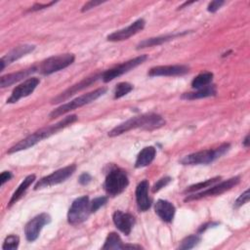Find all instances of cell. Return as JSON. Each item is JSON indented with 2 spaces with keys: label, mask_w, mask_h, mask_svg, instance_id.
<instances>
[{
  "label": "cell",
  "mask_w": 250,
  "mask_h": 250,
  "mask_svg": "<svg viewBox=\"0 0 250 250\" xmlns=\"http://www.w3.org/2000/svg\"><path fill=\"white\" fill-rule=\"evenodd\" d=\"M229 149V144H223L220 146L213 149H204L197 152L186 155L180 160L183 165H198L209 164L222 155H224Z\"/></svg>",
  "instance_id": "cell-3"
},
{
  "label": "cell",
  "mask_w": 250,
  "mask_h": 250,
  "mask_svg": "<svg viewBox=\"0 0 250 250\" xmlns=\"http://www.w3.org/2000/svg\"><path fill=\"white\" fill-rule=\"evenodd\" d=\"M51 222V217L47 213H41L32 218L24 227V234L27 241H34L39 236L43 227Z\"/></svg>",
  "instance_id": "cell-11"
},
{
  "label": "cell",
  "mask_w": 250,
  "mask_h": 250,
  "mask_svg": "<svg viewBox=\"0 0 250 250\" xmlns=\"http://www.w3.org/2000/svg\"><path fill=\"white\" fill-rule=\"evenodd\" d=\"M123 243L120 238V236L116 232H110L108 233L103 249H122Z\"/></svg>",
  "instance_id": "cell-26"
},
{
  "label": "cell",
  "mask_w": 250,
  "mask_h": 250,
  "mask_svg": "<svg viewBox=\"0 0 250 250\" xmlns=\"http://www.w3.org/2000/svg\"><path fill=\"white\" fill-rule=\"evenodd\" d=\"M165 124V120L158 114L147 113L140 116H135L126 120L125 122L117 125L108 132L109 137H116L123 133H126L132 129L142 128L145 130H153L162 127Z\"/></svg>",
  "instance_id": "cell-2"
},
{
  "label": "cell",
  "mask_w": 250,
  "mask_h": 250,
  "mask_svg": "<svg viewBox=\"0 0 250 250\" xmlns=\"http://www.w3.org/2000/svg\"><path fill=\"white\" fill-rule=\"evenodd\" d=\"M128 185L129 180L126 172L119 168H114L106 175L104 188L108 195L116 196L120 194Z\"/></svg>",
  "instance_id": "cell-5"
},
{
  "label": "cell",
  "mask_w": 250,
  "mask_h": 250,
  "mask_svg": "<svg viewBox=\"0 0 250 250\" xmlns=\"http://www.w3.org/2000/svg\"><path fill=\"white\" fill-rule=\"evenodd\" d=\"M127 248H130V249H134V248L141 249L142 246H140V245H132V244H123L122 249H127Z\"/></svg>",
  "instance_id": "cell-39"
},
{
  "label": "cell",
  "mask_w": 250,
  "mask_h": 250,
  "mask_svg": "<svg viewBox=\"0 0 250 250\" xmlns=\"http://www.w3.org/2000/svg\"><path fill=\"white\" fill-rule=\"evenodd\" d=\"M221 180V177H214L212 179H208L204 182H200V183H197V184H194L192 186H189L188 188H186L185 190V193H191V192H194V191H197V190H200V189H203V188H207L213 185H215L217 182H219Z\"/></svg>",
  "instance_id": "cell-27"
},
{
  "label": "cell",
  "mask_w": 250,
  "mask_h": 250,
  "mask_svg": "<svg viewBox=\"0 0 250 250\" xmlns=\"http://www.w3.org/2000/svg\"><path fill=\"white\" fill-rule=\"evenodd\" d=\"M99 78H102V73H98V74H94L92 76L86 77L83 80H81L80 82L72 85L71 87H69L68 89H66L65 91H63L62 93H61L59 96H57L56 98H54L52 100V104H59L62 103L65 100H67L69 97L73 96L74 94H76L77 92L89 87L90 85H92L93 83H95Z\"/></svg>",
  "instance_id": "cell-12"
},
{
  "label": "cell",
  "mask_w": 250,
  "mask_h": 250,
  "mask_svg": "<svg viewBox=\"0 0 250 250\" xmlns=\"http://www.w3.org/2000/svg\"><path fill=\"white\" fill-rule=\"evenodd\" d=\"M107 201V197L105 196H100L96 197L90 202V207H91V213L96 212L98 209H100L102 206H104Z\"/></svg>",
  "instance_id": "cell-31"
},
{
  "label": "cell",
  "mask_w": 250,
  "mask_h": 250,
  "mask_svg": "<svg viewBox=\"0 0 250 250\" xmlns=\"http://www.w3.org/2000/svg\"><path fill=\"white\" fill-rule=\"evenodd\" d=\"M191 3H193V2H185L183 5L179 6V9H183V8H185L186 6H188V5H189V4H191Z\"/></svg>",
  "instance_id": "cell-41"
},
{
  "label": "cell",
  "mask_w": 250,
  "mask_h": 250,
  "mask_svg": "<svg viewBox=\"0 0 250 250\" xmlns=\"http://www.w3.org/2000/svg\"><path fill=\"white\" fill-rule=\"evenodd\" d=\"M148 182L143 180L136 188V200L140 211L145 212L151 206V200L148 197Z\"/></svg>",
  "instance_id": "cell-18"
},
{
  "label": "cell",
  "mask_w": 250,
  "mask_h": 250,
  "mask_svg": "<svg viewBox=\"0 0 250 250\" xmlns=\"http://www.w3.org/2000/svg\"><path fill=\"white\" fill-rule=\"evenodd\" d=\"M133 90V85L128 82H120L116 85L114 90V99H120Z\"/></svg>",
  "instance_id": "cell-28"
},
{
  "label": "cell",
  "mask_w": 250,
  "mask_h": 250,
  "mask_svg": "<svg viewBox=\"0 0 250 250\" xmlns=\"http://www.w3.org/2000/svg\"><path fill=\"white\" fill-rule=\"evenodd\" d=\"M91 180H92V177H91L90 174H88V173H83V174L80 175L78 181H79V183H80L81 185L85 186V185H88V184L91 182Z\"/></svg>",
  "instance_id": "cell-37"
},
{
  "label": "cell",
  "mask_w": 250,
  "mask_h": 250,
  "mask_svg": "<svg viewBox=\"0 0 250 250\" xmlns=\"http://www.w3.org/2000/svg\"><path fill=\"white\" fill-rule=\"evenodd\" d=\"M76 170V165L75 164H71L68 166H65L63 168H61L59 170L54 171L53 173H51L50 175L43 177L42 179H40L34 186V189H41L44 188H49L58 184H61L62 182H64L67 178H69Z\"/></svg>",
  "instance_id": "cell-8"
},
{
  "label": "cell",
  "mask_w": 250,
  "mask_h": 250,
  "mask_svg": "<svg viewBox=\"0 0 250 250\" xmlns=\"http://www.w3.org/2000/svg\"><path fill=\"white\" fill-rule=\"evenodd\" d=\"M56 2L53 1V2H50V3H47V4H35L34 6L31 7V9L29 11H38V10H41V9H44V8H47L53 4H55Z\"/></svg>",
  "instance_id": "cell-38"
},
{
  "label": "cell",
  "mask_w": 250,
  "mask_h": 250,
  "mask_svg": "<svg viewBox=\"0 0 250 250\" xmlns=\"http://www.w3.org/2000/svg\"><path fill=\"white\" fill-rule=\"evenodd\" d=\"M171 178L170 177H164V178H161L160 180H158L155 184H154V186H153V188H152V191L153 192H155V191H158L159 189H161L162 188H164V187H166L170 182H171Z\"/></svg>",
  "instance_id": "cell-33"
},
{
  "label": "cell",
  "mask_w": 250,
  "mask_h": 250,
  "mask_svg": "<svg viewBox=\"0 0 250 250\" xmlns=\"http://www.w3.org/2000/svg\"><path fill=\"white\" fill-rule=\"evenodd\" d=\"M249 198H250V193H249V189H246L242 194L239 195V197L235 200L234 202V207L235 208H238L240 206H242L243 204L247 203L249 201Z\"/></svg>",
  "instance_id": "cell-32"
},
{
  "label": "cell",
  "mask_w": 250,
  "mask_h": 250,
  "mask_svg": "<svg viewBox=\"0 0 250 250\" xmlns=\"http://www.w3.org/2000/svg\"><path fill=\"white\" fill-rule=\"evenodd\" d=\"M35 181V175L32 174V175H28L21 183V185L19 186V188L15 190V192L13 193L10 201H9V204L8 206L11 207L13 204H15L19 199H21L23 194L25 193V191L27 190V188L30 187V185Z\"/></svg>",
  "instance_id": "cell-23"
},
{
  "label": "cell",
  "mask_w": 250,
  "mask_h": 250,
  "mask_svg": "<svg viewBox=\"0 0 250 250\" xmlns=\"http://www.w3.org/2000/svg\"><path fill=\"white\" fill-rule=\"evenodd\" d=\"M216 95V87L215 85H208L203 88L197 89L195 92L185 93L182 95V99L186 100H195V99H202L207 97H212Z\"/></svg>",
  "instance_id": "cell-24"
},
{
  "label": "cell",
  "mask_w": 250,
  "mask_h": 250,
  "mask_svg": "<svg viewBox=\"0 0 250 250\" xmlns=\"http://www.w3.org/2000/svg\"><path fill=\"white\" fill-rule=\"evenodd\" d=\"M105 92H106L105 88H99V89H96L87 94H83V95L79 96L78 98H75L74 100L57 107L49 114V116H50V118H55V117H59L62 114H65L75 108L81 107L85 104H88L94 102L95 100H97L98 98L103 96Z\"/></svg>",
  "instance_id": "cell-4"
},
{
  "label": "cell",
  "mask_w": 250,
  "mask_h": 250,
  "mask_svg": "<svg viewBox=\"0 0 250 250\" xmlns=\"http://www.w3.org/2000/svg\"><path fill=\"white\" fill-rule=\"evenodd\" d=\"M189 67L183 64L174 65H158L148 70L149 76H177L188 73Z\"/></svg>",
  "instance_id": "cell-15"
},
{
  "label": "cell",
  "mask_w": 250,
  "mask_h": 250,
  "mask_svg": "<svg viewBox=\"0 0 250 250\" xmlns=\"http://www.w3.org/2000/svg\"><path fill=\"white\" fill-rule=\"evenodd\" d=\"M225 2L223 0H215V1H212L209 3L208 7H207V10L208 12H211V13H215L217 10H219L222 5L224 4Z\"/></svg>",
  "instance_id": "cell-34"
},
{
  "label": "cell",
  "mask_w": 250,
  "mask_h": 250,
  "mask_svg": "<svg viewBox=\"0 0 250 250\" xmlns=\"http://www.w3.org/2000/svg\"><path fill=\"white\" fill-rule=\"evenodd\" d=\"M34 49H35V46L34 45H29V44H23V45H20V46L15 47L9 53H7L5 56H3L1 58L0 69L3 70L5 68V66H7L8 64L12 63L13 62L21 59V57L29 54Z\"/></svg>",
  "instance_id": "cell-16"
},
{
  "label": "cell",
  "mask_w": 250,
  "mask_h": 250,
  "mask_svg": "<svg viewBox=\"0 0 250 250\" xmlns=\"http://www.w3.org/2000/svg\"><path fill=\"white\" fill-rule=\"evenodd\" d=\"M91 214L90 200L87 195L76 198L68 209L67 221L70 225H79L87 220Z\"/></svg>",
  "instance_id": "cell-6"
},
{
  "label": "cell",
  "mask_w": 250,
  "mask_h": 250,
  "mask_svg": "<svg viewBox=\"0 0 250 250\" xmlns=\"http://www.w3.org/2000/svg\"><path fill=\"white\" fill-rule=\"evenodd\" d=\"M199 241H200V237L198 235L196 234L189 235L181 241V244L179 245V249H185V250L191 249L195 245H197Z\"/></svg>",
  "instance_id": "cell-29"
},
{
  "label": "cell",
  "mask_w": 250,
  "mask_h": 250,
  "mask_svg": "<svg viewBox=\"0 0 250 250\" xmlns=\"http://www.w3.org/2000/svg\"><path fill=\"white\" fill-rule=\"evenodd\" d=\"M239 183V177H233L230 178L227 181L221 182L218 185H213L211 187H209L208 188H206L205 190L201 191V192H197V193H193L191 195H188L185 198V201H191V200H198L201 199L203 197H207V196H215V195H220L224 192H226L227 190H229L231 188H233L234 186H236Z\"/></svg>",
  "instance_id": "cell-9"
},
{
  "label": "cell",
  "mask_w": 250,
  "mask_h": 250,
  "mask_svg": "<svg viewBox=\"0 0 250 250\" xmlns=\"http://www.w3.org/2000/svg\"><path fill=\"white\" fill-rule=\"evenodd\" d=\"M19 243H20V238L19 236L17 235H14V234H11V235H8L4 242H3V246L2 248L4 250H14V249H17L18 246H19Z\"/></svg>",
  "instance_id": "cell-30"
},
{
  "label": "cell",
  "mask_w": 250,
  "mask_h": 250,
  "mask_svg": "<svg viewBox=\"0 0 250 250\" xmlns=\"http://www.w3.org/2000/svg\"><path fill=\"white\" fill-rule=\"evenodd\" d=\"M39 82H40V80L37 77L27 78L26 80H24L22 83H21L19 86H17L13 90L11 96L7 100V103L14 104V103H17L21 98L29 96L35 90V88L37 87Z\"/></svg>",
  "instance_id": "cell-13"
},
{
  "label": "cell",
  "mask_w": 250,
  "mask_h": 250,
  "mask_svg": "<svg viewBox=\"0 0 250 250\" xmlns=\"http://www.w3.org/2000/svg\"><path fill=\"white\" fill-rule=\"evenodd\" d=\"M145 24H146L145 20L139 19V20L135 21L133 23H131L129 26L110 33L107 36V40L108 41H113V42L126 40V39L130 38L131 36L135 35L136 33H138L139 31L143 30L144 27H145Z\"/></svg>",
  "instance_id": "cell-14"
},
{
  "label": "cell",
  "mask_w": 250,
  "mask_h": 250,
  "mask_svg": "<svg viewBox=\"0 0 250 250\" xmlns=\"http://www.w3.org/2000/svg\"><path fill=\"white\" fill-rule=\"evenodd\" d=\"M154 210L157 216L166 223H170L173 221L176 212L175 206L171 202L164 199H159L156 201L154 205Z\"/></svg>",
  "instance_id": "cell-19"
},
{
  "label": "cell",
  "mask_w": 250,
  "mask_h": 250,
  "mask_svg": "<svg viewBox=\"0 0 250 250\" xmlns=\"http://www.w3.org/2000/svg\"><path fill=\"white\" fill-rule=\"evenodd\" d=\"M187 32H183V33H175V34H167V35H162V36H157V37H152V38H147L145 39L144 41L140 42L137 46V49H143V48H146V47H152V46H157L160 45L164 42L170 41L171 39H174L178 36L184 35Z\"/></svg>",
  "instance_id": "cell-22"
},
{
  "label": "cell",
  "mask_w": 250,
  "mask_h": 250,
  "mask_svg": "<svg viewBox=\"0 0 250 250\" xmlns=\"http://www.w3.org/2000/svg\"><path fill=\"white\" fill-rule=\"evenodd\" d=\"M36 70H37V67L36 66H32V67H29V68H26V69H22V70L14 72V73L3 75L0 78V86H1V88H5V87H8V86H11L12 84H14L16 82H19L21 79H23V78L29 76L30 74L34 73Z\"/></svg>",
  "instance_id": "cell-20"
},
{
  "label": "cell",
  "mask_w": 250,
  "mask_h": 250,
  "mask_svg": "<svg viewBox=\"0 0 250 250\" xmlns=\"http://www.w3.org/2000/svg\"><path fill=\"white\" fill-rule=\"evenodd\" d=\"M243 146H246V147L249 146V136H248V135L245 137V139H244V141H243Z\"/></svg>",
  "instance_id": "cell-40"
},
{
  "label": "cell",
  "mask_w": 250,
  "mask_h": 250,
  "mask_svg": "<svg viewBox=\"0 0 250 250\" xmlns=\"http://www.w3.org/2000/svg\"><path fill=\"white\" fill-rule=\"evenodd\" d=\"M76 120H77V116L75 114H72V115H68V116L64 117L62 120L57 122L56 124L50 125L48 127H44V128L32 133L31 135L27 136L26 138L22 139L21 141H20L19 143H17L13 146H11L8 149V153H14V152H17V151H20V150L29 148V147L33 146L34 145H36L37 143H39L40 141H42L43 139L49 138L50 136H52V135L56 134L57 132L61 131L62 129L71 125Z\"/></svg>",
  "instance_id": "cell-1"
},
{
  "label": "cell",
  "mask_w": 250,
  "mask_h": 250,
  "mask_svg": "<svg viewBox=\"0 0 250 250\" xmlns=\"http://www.w3.org/2000/svg\"><path fill=\"white\" fill-rule=\"evenodd\" d=\"M147 59L146 55H141L139 57H136L132 60H129L125 62H122L110 69L105 70L104 72L102 73V79L104 80V82H109L111 80H113L116 77H119L120 75L130 71L131 69L135 68L136 66L142 64L144 62H146Z\"/></svg>",
  "instance_id": "cell-10"
},
{
  "label": "cell",
  "mask_w": 250,
  "mask_h": 250,
  "mask_svg": "<svg viewBox=\"0 0 250 250\" xmlns=\"http://www.w3.org/2000/svg\"><path fill=\"white\" fill-rule=\"evenodd\" d=\"M112 221L115 227L126 235L131 232L132 228L135 224V218L133 217V215H131L130 213H124L119 210L113 213Z\"/></svg>",
  "instance_id": "cell-17"
},
{
  "label": "cell",
  "mask_w": 250,
  "mask_h": 250,
  "mask_svg": "<svg viewBox=\"0 0 250 250\" xmlns=\"http://www.w3.org/2000/svg\"><path fill=\"white\" fill-rule=\"evenodd\" d=\"M213 79V73L212 72H202L198 74L196 77L193 78L191 81V87L193 89H200L205 86L210 85Z\"/></svg>",
  "instance_id": "cell-25"
},
{
  "label": "cell",
  "mask_w": 250,
  "mask_h": 250,
  "mask_svg": "<svg viewBox=\"0 0 250 250\" xmlns=\"http://www.w3.org/2000/svg\"><path fill=\"white\" fill-rule=\"evenodd\" d=\"M73 62H74V56L72 54L67 53V54L53 56L43 61L37 67V70L43 75H49L56 71H59L67 67Z\"/></svg>",
  "instance_id": "cell-7"
},
{
  "label": "cell",
  "mask_w": 250,
  "mask_h": 250,
  "mask_svg": "<svg viewBox=\"0 0 250 250\" xmlns=\"http://www.w3.org/2000/svg\"><path fill=\"white\" fill-rule=\"evenodd\" d=\"M12 177H13V175H12V173L10 171L2 172L1 175H0V184H1V186H3L6 182L11 180Z\"/></svg>",
  "instance_id": "cell-35"
},
{
  "label": "cell",
  "mask_w": 250,
  "mask_h": 250,
  "mask_svg": "<svg viewBox=\"0 0 250 250\" xmlns=\"http://www.w3.org/2000/svg\"><path fill=\"white\" fill-rule=\"evenodd\" d=\"M156 154V149L153 146H146L144 147L140 153L137 156L136 162H135V167L136 168H142L149 165Z\"/></svg>",
  "instance_id": "cell-21"
},
{
  "label": "cell",
  "mask_w": 250,
  "mask_h": 250,
  "mask_svg": "<svg viewBox=\"0 0 250 250\" xmlns=\"http://www.w3.org/2000/svg\"><path fill=\"white\" fill-rule=\"evenodd\" d=\"M102 3H103V1H89V2H87V3L82 7L81 11H82V12L88 11V10H90V9H92V8H94V7H96V6L100 5V4H102Z\"/></svg>",
  "instance_id": "cell-36"
}]
</instances>
